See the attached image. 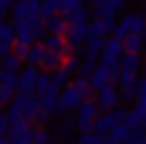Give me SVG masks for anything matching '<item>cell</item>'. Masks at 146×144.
Instances as JSON below:
<instances>
[{"mask_svg": "<svg viewBox=\"0 0 146 144\" xmlns=\"http://www.w3.org/2000/svg\"><path fill=\"white\" fill-rule=\"evenodd\" d=\"M58 94H60V89L55 87V84H48V87L43 89V91L38 94V103H41V111H46V113H55V106H58Z\"/></svg>", "mask_w": 146, "mask_h": 144, "instance_id": "7", "label": "cell"}, {"mask_svg": "<svg viewBox=\"0 0 146 144\" xmlns=\"http://www.w3.org/2000/svg\"><path fill=\"white\" fill-rule=\"evenodd\" d=\"M0 3H3V5H7V7H10V5H12V0H0Z\"/></svg>", "mask_w": 146, "mask_h": 144, "instance_id": "51", "label": "cell"}, {"mask_svg": "<svg viewBox=\"0 0 146 144\" xmlns=\"http://www.w3.org/2000/svg\"><path fill=\"white\" fill-rule=\"evenodd\" d=\"M0 144H10V139H7V135H0Z\"/></svg>", "mask_w": 146, "mask_h": 144, "instance_id": "50", "label": "cell"}, {"mask_svg": "<svg viewBox=\"0 0 146 144\" xmlns=\"http://www.w3.org/2000/svg\"><path fill=\"white\" fill-rule=\"evenodd\" d=\"M125 125H127L129 130H141V127H146V113H144V111H139V108H132V111H127Z\"/></svg>", "mask_w": 146, "mask_h": 144, "instance_id": "14", "label": "cell"}, {"mask_svg": "<svg viewBox=\"0 0 146 144\" xmlns=\"http://www.w3.org/2000/svg\"><path fill=\"white\" fill-rule=\"evenodd\" d=\"M77 144H106V137L96 135V132H82L79 139H77Z\"/></svg>", "mask_w": 146, "mask_h": 144, "instance_id": "28", "label": "cell"}, {"mask_svg": "<svg viewBox=\"0 0 146 144\" xmlns=\"http://www.w3.org/2000/svg\"><path fill=\"white\" fill-rule=\"evenodd\" d=\"M125 7V0H103L101 5H96V17H103V19H115L120 10Z\"/></svg>", "mask_w": 146, "mask_h": 144, "instance_id": "11", "label": "cell"}, {"mask_svg": "<svg viewBox=\"0 0 146 144\" xmlns=\"http://www.w3.org/2000/svg\"><path fill=\"white\" fill-rule=\"evenodd\" d=\"M113 127H115V120H113L110 113H106V115H96V118H94V130H91V132H96V135H103V137H106Z\"/></svg>", "mask_w": 146, "mask_h": 144, "instance_id": "15", "label": "cell"}, {"mask_svg": "<svg viewBox=\"0 0 146 144\" xmlns=\"http://www.w3.org/2000/svg\"><path fill=\"white\" fill-rule=\"evenodd\" d=\"M12 17L24 22H31L38 17V3H15L12 5Z\"/></svg>", "mask_w": 146, "mask_h": 144, "instance_id": "10", "label": "cell"}, {"mask_svg": "<svg viewBox=\"0 0 146 144\" xmlns=\"http://www.w3.org/2000/svg\"><path fill=\"white\" fill-rule=\"evenodd\" d=\"M41 3H46V5H50V7H60V3H62V0H41Z\"/></svg>", "mask_w": 146, "mask_h": 144, "instance_id": "48", "label": "cell"}, {"mask_svg": "<svg viewBox=\"0 0 146 144\" xmlns=\"http://www.w3.org/2000/svg\"><path fill=\"white\" fill-rule=\"evenodd\" d=\"M82 103V99L77 96V91L70 87H62L58 94V106H55V113H60V115H67L70 111H77V106Z\"/></svg>", "mask_w": 146, "mask_h": 144, "instance_id": "3", "label": "cell"}, {"mask_svg": "<svg viewBox=\"0 0 146 144\" xmlns=\"http://www.w3.org/2000/svg\"><path fill=\"white\" fill-rule=\"evenodd\" d=\"M38 67H31V65H27L24 70H19L17 72V89L19 91H34V84H36V77H38ZM36 94V91H34Z\"/></svg>", "mask_w": 146, "mask_h": 144, "instance_id": "8", "label": "cell"}, {"mask_svg": "<svg viewBox=\"0 0 146 144\" xmlns=\"http://www.w3.org/2000/svg\"><path fill=\"white\" fill-rule=\"evenodd\" d=\"M110 144H125V142H110Z\"/></svg>", "mask_w": 146, "mask_h": 144, "instance_id": "54", "label": "cell"}, {"mask_svg": "<svg viewBox=\"0 0 146 144\" xmlns=\"http://www.w3.org/2000/svg\"><path fill=\"white\" fill-rule=\"evenodd\" d=\"M70 87H72V89L77 91V96H79L82 101L91 99V87H89V79H86V77H74Z\"/></svg>", "mask_w": 146, "mask_h": 144, "instance_id": "20", "label": "cell"}, {"mask_svg": "<svg viewBox=\"0 0 146 144\" xmlns=\"http://www.w3.org/2000/svg\"><path fill=\"white\" fill-rule=\"evenodd\" d=\"M60 65H62V58H60L58 53L46 51L43 58H41V63H38V67H43V72H53V70H58Z\"/></svg>", "mask_w": 146, "mask_h": 144, "instance_id": "19", "label": "cell"}, {"mask_svg": "<svg viewBox=\"0 0 146 144\" xmlns=\"http://www.w3.org/2000/svg\"><path fill=\"white\" fill-rule=\"evenodd\" d=\"M0 82H3V70H0Z\"/></svg>", "mask_w": 146, "mask_h": 144, "instance_id": "55", "label": "cell"}, {"mask_svg": "<svg viewBox=\"0 0 146 144\" xmlns=\"http://www.w3.org/2000/svg\"><path fill=\"white\" fill-rule=\"evenodd\" d=\"M31 144H50V135L46 127H36L31 130Z\"/></svg>", "mask_w": 146, "mask_h": 144, "instance_id": "30", "label": "cell"}, {"mask_svg": "<svg viewBox=\"0 0 146 144\" xmlns=\"http://www.w3.org/2000/svg\"><path fill=\"white\" fill-rule=\"evenodd\" d=\"M144 41H146V31H144V34H127L125 41H122L125 53H139V51L146 46Z\"/></svg>", "mask_w": 146, "mask_h": 144, "instance_id": "13", "label": "cell"}, {"mask_svg": "<svg viewBox=\"0 0 146 144\" xmlns=\"http://www.w3.org/2000/svg\"><path fill=\"white\" fill-rule=\"evenodd\" d=\"M12 96H15V91H7V89H3V87H0V106H10L12 103Z\"/></svg>", "mask_w": 146, "mask_h": 144, "instance_id": "44", "label": "cell"}, {"mask_svg": "<svg viewBox=\"0 0 146 144\" xmlns=\"http://www.w3.org/2000/svg\"><path fill=\"white\" fill-rule=\"evenodd\" d=\"M53 15H58L55 7H50V5H46V3H38V19L41 22H48Z\"/></svg>", "mask_w": 146, "mask_h": 144, "instance_id": "36", "label": "cell"}, {"mask_svg": "<svg viewBox=\"0 0 146 144\" xmlns=\"http://www.w3.org/2000/svg\"><path fill=\"white\" fill-rule=\"evenodd\" d=\"M0 63H3V58H0Z\"/></svg>", "mask_w": 146, "mask_h": 144, "instance_id": "57", "label": "cell"}, {"mask_svg": "<svg viewBox=\"0 0 146 144\" xmlns=\"http://www.w3.org/2000/svg\"><path fill=\"white\" fill-rule=\"evenodd\" d=\"M98 115V106H96V101H82V103L77 106V120H74V127L79 132H91L94 130V118Z\"/></svg>", "mask_w": 146, "mask_h": 144, "instance_id": "1", "label": "cell"}, {"mask_svg": "<svg viewBox=\"0 0 146 144\" xmlns=\"http://www.w3.org/2000/svg\"><path fill=\"white\" fill-rule=\"evenodd\" d=\"M103 48H106V39H103V36H94V34H89V39H86V51L103 53Z\"/></svg>", "mask_w": 146, "mask_h": 144, "instance_id": "27", "label": "cell"}, {"mask_svg": "<svg viewBox=\"0 0 146 144\" xmlns=\"http://www.w3.org/2000/svg\"><path fill=\"white\" fill-rule=\"evenodd\" d=\"M48 75H50V82L55 84L58 89H62V87H67V84H70V75H67V72H65L62 67H58V70L48 72Z\"/></svg>", "mask_w": 146, "mask_h": 144, "instance_id": "26", "label": "cell"}, {"mask_svg": "<svg viewBox=\"0 0 146 144\" xmlns=\"http://www.w3.org/2000/svg\"><path fill=\"white\" fill-rule=\"evenodd\" d=\"M31 123H36L38 127H46V125L50 123V113H46V111H41V108H38V113L31 118Z\"/></svg>", "mask_w": 146, "mask_h": 144, "instance_id": "40", "label": "cell"}, {"mask_svg": "<svg viewBox=\"0 0 146 144\" xmlns=\"http://www.w3.org/2000/svg\"><path fill=\"white\" fill-rule=\"evenodd\" d=\"M134 87H137V96H146V75L134 82Z\"/></svg>", "mask_w": 146, "mask_h": 144, "instance_id": "45", "label": "cell"}, {"mask_svg": "<svg viewBox=\"0 0 146 144\" xmlns=\"http://www.w3.org/2000/svg\"><path fill=\"white\" fill-rule=\"evenodd\" d=\"M7 12H10V7H7V5H3V3H0V19H5V15H7Z\"/></svg>", "mask_w": 146, "mask_h": 144, "instance_id": "49", "label": "cell"}, {"mask_svg": "<svg viewBox=\"0 0 146 144\" xmlns=\"http://www.w3.org/2000/svg\"><path fill=\"white\" fill-rule=\"evenodd\" d=\"M48 84H50V75H48V72H38V77H36V84H34V91H36V94H41V91L48 87Z\"/></svg>", "mask_w": 146, "mask_h": 144, "instance_id": "37", "label": "cell"}, {"mask_svg": "<svg viewBox=\"0 0 146 144\" xmlns=\"http://www.w3.org/2000/svg\"><path fill=\"white\" fill-rule=\"evenodd\" d=\"M27 51H29V46H27V43H17V41H15V48H12V55H17V58L22 60V63H24V58H27Z\"/></svg>", "mask_w": 146, "mask_h": 144, "instance_id": "43", "label": "cell"}, {"mask_svg": "<svg viewBox=\"0 0 146 144\" xmlns=\"http://www.w3.org/2000/svg\"><path fill=\"white\" fill-rule=\"evenodd\" d=\"M17 75L15 72H3V82H0V87L7 89V91H17Z\"/></svg>", "mask_w": 146, "mask_h": 144, "instance_id": "31", "label": "cell"}, {"mask_svg": "<svg viewBox=\"0 0 146 144\" xmlns=\"http://www.w3.org/2000/svg\"><path fill=\"white\" fill-rule=\"evenodd\" d=\"M117 101H120V94H117V89H115L113 84H106V87H101L98 91H96V106L98 108L113 111V108L117 106Z\"/></svg>", "mask_w": 146, "mask_h": 144, "instance_id": "5", "label": "cell"}, {"mask_svg": "<svg viewBox=\"0 0 146 144\" xmlns=\"http://www.w3.org/2000/svg\"><path fill=\"white\" fill-rule=\"evenodd\" d=\"M10 53H12V43H5V41H0V58L10 55Z\"/></svg>", "mask_w": 146, "mask_h": 144, "instance_id": "46", "label": "cell"}, {"mask_svg": "<svg viewBox=\"0 0 146 144\" xmlns=\"http://www.w3.org/2000/svg\"><path fill=\"white\" fill-rule=\"evenodd\" d=\"M115 79L120 82V87H125V84H134V82H137V72L120 67V72H117V77H115Z\"/></svg>", "mask_w": 146, "mask_h": 144, "instance_id": "32", "label": "cell"}, {"mask_svg": "<svg viewBox=\"0 0 146 144\" xmlns=\"http://www.w3.org/2000/svg\"><path fill=\"white\" fill-rule=\"evenodd\" d=\"M46 24V31H50V34H58V36H65V31H67V27L70 24L65 22V17L62 15H53L48 22H43Z\"/></svg>", "mask_w": 146, "mask_h": 144, "instance_id": "18", "label": "cell"}, {"mask_svg": "<svg viewBox=\"0 0 146 144\" xmlns=\"http://www.w3.org/2000/svg\"><path fill=\"white\" fill-rule=\"evenodd\" d=\"M94 70H96V63L84 58V63H79V70H77V72H79V77H86V79H89V75H91Z\"/></svg>", "mask_w": 146, "mask_h": 144, "instance_id": "39", "label": "cell"}, {"mask_svg": "<svg viewBox=\"0 0 146 144\" xmlns=\"http://www.w3.org/2000/svg\"><path fill=\"white\" fill-rule=\"evenodd\" d=\"M120 99H125V101H132V99H137V87L134 84H125V87H120Z\"/></svg>", "mask_w": 146, "mask_h": 144, "instance_id": "38", "label": "cell"}, {"mask_svg": "<svg viewBox=\"0 0 146 144\" xmlns=\"http://www.w3.org/2000/svg\"><path fill=\"white\" fill-rule=\"evenodd\" d=\"M41 48H43V51H50V53H58L60 58L72 55V48H70L67 41H65V36H58V34L43 36V43H41Z\"/></svg>", "mask_w": 146, "mask_h": 144, "instance_id": "4", "label": "cell"}, {"mask_svg": "<svg viewBox=\"0 0 146 144\" xmlns=\"http://www.w3.org/2000/svg\"><path fill=\"white\" fill-rule=\"evenodd\" d=\"M43 48H41V43H31L29 46V51H27V58H24V63L27 65H31V67H38V63H41V58H43Z\"/></svg>", "mask_w": 146, "mask_h": 144, "instance_id": "21", "label": "cell"}, {"mask_svg": "<svg viewBox=\"0 0 146 144\" xmlns=\"http://www.w3.org/2000/svg\"><path fill=\"white\" fill-rule=\"evenodd\" d=\"M110 115L115 120V125H125V118H127V108H120V106H115L113 111H110Z\"/></svg>", "mask_w": 146, "mask_h": 144, "instance_id": "42", "label": "cell"}, {"mask_svg": "<svg viewBox=\"0 0 146 144\" xmlns=\"http://www.w3.org/2000/svg\"><path fill=\"white\" fill-rule=\"evenodd\" d=\"M113 29H115V19H103V17H96V19L89 24V31L94 36H103V39H106Z\"/></svg>", "mask_w": 146, "mask_h": 144, "instance_id": "12", "label": "cell"}, {"mask_svg": "<svg viewBox=\"0 0 146 144\" xmlns=\"http://www.w3.org/2000/svg\"><path fill=\"white\" fill-rule=\"evenodd\" d=\"M125 144H146V130H129V137L125 139Z\"/></svg>", "mask_w": 146, "mask_h": 144, "instance_id": "33", "label": "cell"}, {"mask_svg": "<svg viewBox=\"0 0 146 144\" xmlns=\"http://www.w3.org/2000/svg\"><path fill=\"white\" fill-rule=\"evenodd\" d=\"M141 65H144V60H141L139 53H122V55H120V67H122V70L139 72V70H141Z\"/></svg>", "mask_w": 146, "mask_h": 144, "instance_id": "16", "label": "cell"}, {"mask_svg": "<svg viewBox=\"0 0 146 144\" xmlns=\"http://www.w3.org/2000/svg\"><path fill=\"white\" fill-rule=\"evenodd\" d=\"M144 7H146V0H144Z\"/></svg>", "mask_w": 146, "mask_h": 144, "instance_id": "56", "label": "cell"}, {"mask_svg": "<svg viewBox=\"0 0 146 144\" xmlns=\"http://www.w3.org/2000/svg\"><path fill=\"white\" fill-rule=\"evenodd\" d=\"M101 67L108 72V77H110V79H115V77H117V72H120V60H115V63H101Z\"/></svg>", "mask_w": 146, "mask_h": 144, "instance_id": "41", "label": "cell"}, {"mask_svg": "<svg viewBox=\"0 0 146 144\" xmlns=\"http://www.w3.org/2000/svg\"><path fill=\"white\" fill-rule=\"evenodd\" d=\"M122 53H125L122 41H117V39H110V41H108V39H106V48H103V55L120 60V55H122Z\"/></svg>", "mask_w": 146, "mask_h": 144, "instance_id": "22", "label": "cell"}, {"mask_svg": "<svg viewBox=\"0 0 146 144\" xmlns=\"http://www.w3.org/2000/svg\"><path fill=\"white\" fill-rule=\"evenodd\" d=\"M62 17H65L67 24H86L89 22V12L84 7H77V10H72V12H67V15H62Z\"/></svg>", "mask_w": 146, "mask_h": 144, "instance_id": "24", "label": "cell"}, {"mask_svg": "<svg viewBox=\"0 0 146 144\" xmlns=\"http://www.w3.org/2000/svg\"><path fill=\"white\" fill-rule=\"evenodd\" d=\"M0 41H5V43H15V29H12L10 22L0 19Z\"/></svg>", "mask_w": 146, "mask_h": 144, "instance_id": "29", "label": "cell"}, {"mask_svg": "<svg viewBox=\"0 0 146 144\" xmlns=\"http://www.w3.org/2000/svg\"><path fill=\"white\" fill-rule=\"evenodd\" d=\"M89 3H94V5H101V3H103V0H89Z\"/></svg>", "mask_w": 146, "mask_h": 144, "instance_id": "52", "label": "cell"}, {"mask_svg": "<svg viewBox=\"0 0 146 144\" xmlns=\"http://www.w3.org/2000/svg\"><path fill=\"white\" fill-rule=\"evenodd\" d=\"M0 70H3V72H15V75H17V72L22 70V60L10 53V55H5V58H3V63H0Z\"/></svg>", "mask_w": 146, "mask_h": 144, "instance_id": "25", "label": "cell"}, {"mask_svg": "<svg viewBox=\"0 0 146 144\" xmlns=\"http://www.w3.org/2000/svg\"><path fill=\"white\" fill-rule=\"evenodd\" d=\"M77 7H84V0H62L60 7H58V12H60V15H67V12L77 10Z\"/></svg>", "mask_w": 146, "mask_h": 144, "instance_id": "35", "label": "cell"}, {"mask_svg": "<svg viewBox=\"0 0 146 144\" xmlns=\"http://www.w3.org/2000/svg\"><path fill=\"white\" fill-rule=\"evenodd\" d=\"M106 84H110V77H108V72L103 70L101 65H96V70L89 75V87L98 91V89H101V87H106Z\"/></svg>", "mask_w": 146, "mask_h": 144, "instance_id": "17", "label": "cell"}, {"mask_svg": "<svg viewBox=\"0 0 146 144\" xmlns=\"http://www.w3.org/2000/svg\"><path fill=\"white\" fill-rule=\"evenodd\" d=\"M117 24L125 29L127 34H144L146 17L141 15V12H129V15H125V17H122V19H120Z\"/></svg>", "mask_w": 146, "mask_h": 144, "instance_id": "6", "label": "cell"}, {"mask_svg": "<svg viewBox=\"0 0 146 144\" xmlns=\"http://www.w3.org/2000/svg\"><path fill=\"white\" fill-rule=\"evenodd\" d=\"M60 67H62V70L72 77V75H74V72L79 70V60H77L74 55H67V58H62V65H60Z\"/></svg>", "mask_w": 146, "mask_h": 144, "instance_id": "34", "label": "cell"}, {"mask_svg": "<svg viewBox=\"0 0 146 144\" xmlns=\"http://www.w3.org/2000/svg\"><path fill=\"white\" fill-rule=\"evenodd\" d=\"M10 106H15L24 118L31 120L36 113H38V108H41V103H38V94H34V91H19V94L12 96V103H10Z\"/></svg>", "mask_w": 146, "mask_h": 144, "instance_id": "2", "label": "cell"}, {"mask_svg": "<svg viewBox=\"0 0 146 144\" xmlns=\"http://www.w3.org/2000/svg\"><path fill=\"white\" fill-rule=\"evenodd\" d=\"M127 137H129V127L127 125H115V127L106 135V142L110 144V142H125Z\"/></svg>", "mask_w": 146, "mask_h": 144, "instance_id": "23", "label": "cell"}, {"mask_svg": "<svg viewBox=\"0 0 146 144\" xmlns=\"http://www.w3.org/2000/svg\"><path fill=\"white\" fill-rule=\"evenodd\" d=\"M144 31H146V27H144Z\"/></svg>", "mask_w": 146, "mask_h": 144, "instance_id": "58", "label": "cell"}, {"mask_svg": "<svg viewBox=\"0 0 146 144\" xmlns=\"http://www.w3.org/2000/svg\"><path fill=\"white\" fill-rule=\"evenodd\" d=\"M89 22L86 24H70L67 31H65V41H67L70 46H82L84 41L89 39Z\"/></svg>", "mask_w": 146, "mask_h": 144, "instance_id": "9", "label": "cell"}, {"mask_svg": "<svg viewBox=\"0 0 146 144\" xmlns=\"http://www.w3.org/2000/svg\"><path fill=\"white\" fill-rule=\"evenodd\" d=\"M19 3H38V0H19Z\"/></svg>", "mask_w": 146, "mask_h": 144, "instance_id": "53", "label": "cell"}, {"mask_svg": "<svg viewBox=\"0 0 146 144\" xmlns=\"http://www.w3.org/2000/svg\"><path fill=\"white\" fill-rule=\"evenodd\" d=\"M7 127H10V125H7V118L0 115V135H7Z\"/></svg>", "mask_w": 146, "mask_h": 144, "instance_id": "47", "label": "cell"}]
</instances>
